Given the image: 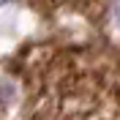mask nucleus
Instances as JSON below:
<instances>
[{"mask_svg": "<svg viewBox=\"0 0 120 120\" xmlns=\"http://www.w3.org/2000/svg\"><path fill=\"white\" fill-rule=\"evenodd\" d=\"M25 120H120V49L38 41L14 57Z\"/></svg>", "mask_w": 120, "mask_h": 120, "instance_id": "nucleus-1", "label": "nucleus"}, {"mask_svg": "<svg viewBox=\"0 0 120 120\" xmlns=\"http://www.w3.org/2000/svg\"><path fill=\"white\" fill-rule=\"evenodd\" d=\"M49 22L79 19L93 27L101 44L120 49V0H25Z\"/></svg>", "mask_w": 120, "mask_h": 120, "instance_id": "nucleus-2", "label": "nucleus"}]
</instances>
